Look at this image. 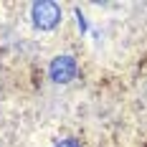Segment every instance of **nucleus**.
Segmentation results:
<instances>
[{
  "instance_id": "1",
  "label": "nucleus",
  "mask_w": 147,
  "mask_h": 147,
  "mask_svg": "<svg viewBox=\"0 0 147 147\" xmlns=\"http://www.w3.org/2000/svg\"><path fill=\"white\" fill-rule=\"evenodd\" d=\"M30 18H33V26L41 30H53L61 20V5L53 0H38L33 3L30 8Z\"/></svg>"
},
{
  "instance_id": "2",
  "label": "nucleus",
  "mask_w": 147,
  "mask_h": 147,
  "mask_svg": "<svg viewBox=\"0 0 147 147\" xmlns=\"http://www.w3.org/2000/svg\"><path fill=\"white\" fill-rule=\"evenodd\" d=\"M48 74H51V79L56 84H69L76 76V61H74V56H56L51 61V66H48Z\"/></svg>"
},
{
  "instance_id": "3",
  "label": "nucleus",
  "mask_w": 147,
  "mask_h": 147,
  "mask_svg": "<svg viewBox=\"0 0 147 147\" xmlns=\"http://www.w3.org/2000/svg\"><path fill=\"white\" fill-rule=\"evenodd\" d=\"M56 147H81V142H79V140H74V137H69V140H61Z\"/></svg>"
}]
</instances>
